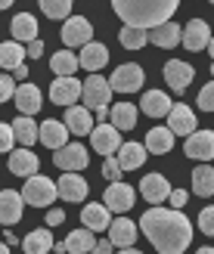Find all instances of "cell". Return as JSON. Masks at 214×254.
Listing matches in <instances>:
<instances>
[{
	"mask_svg": "<svg viewBox=\"0 0 214 254\" xmlns=\"http://www.w3.org/2000/svg\"><path fill=\"white\" fill-rule=\"evenodd\" d=\"M140 233L158 254H183L193 242V223L177 208H149L140 217Z\"/></svg>",
	"mask_w": 214,
	"mask_h": 254,
	"instance_id": "obj_1",
	"label": "cell"
},
{
	"mask_svg": "<svg viewBox=\"0 0 214 254\" xmlns=\"http://www.w3.org/2000/svg\"><path fill=\"white\" fill-rule=\"evenodd\" d=\"M177 3L180 0H112V9L131 28L152 31L161 22H171L168 16L177 12Z\"/></svg>",
	"mask_w": 214,
	"mask_h": 254,
	"instance_id": "obj_2",
	"label": "cell"
},
{
	"mask_svg": "<svg viewBox=\"0 0 214 254\" xmlns=\"http://www.w3.org/2000/svg\"><path fill=\"white\" fill-rule=\"evenodd\" d=\"M56 195H59V189H56V183L50 180V177H28L25 180V186H22V198L28 201V205H34V208H47V205H53L56 201Z\"/></svg>",
	"mask_w": 214,
	"mask_h": 254,
	"instance_id": "obj_3",
	"label": "cell"
},
{
	"mask_svg": "<svg viewBox=\"0 0 214 254\" xmlns=\"http://www.w3.org/2000/svg\"><path fill=\"white\" fill-rule=\"evenodd\" d=\"M81 96H84V109H90V112H96V109H109L112 87H109L106 78H99V74H90V78L84 81Z\"/></svg>",
	"mask_w": 214,
	"mask_h": 254,
	"instance_id": "obj_4",
	"label": "cell"
},
{
	"mask_svg": "<svg viewBox=\"0 0 214 254\" xmlns=\"http://www.w3.org/2000/svg\"><path fill=\"white\" fill-rule=\"evenodd\" d=\"M143 78L146 74L140 65H118L109 78V87H112V93H134L143 87Z\"/></svg>",
	"mask_w": 214,
	"mask_h": 254,
	"instance_id": "obj_5",
	"label": "cell"
},
{
	"mask_svg": "<svg viewBox=\"0 0 214 254\" xmlns=\"http://www.w3.org/2000/svg\"><path fill=\"white\" fill-rule=\"evenodd\" d=\"M87 161H90V158H87V149L81 143H69V146H62V149L53 152V164H56V168H62V171H69V174L84 171Z\"/></svg>",
	"mask_w": 214,
	"mask_h": 254,
	"instance_id": "obj_6",
	"label": "cell"
},
{
	"mask_svg": "<svg viewBox=\"0 0 214 254\" xmlns=\"http://www.w3.org/2000/svg\"><path fill=\"white\" fill-rule=\"evenodd\" d=\"M93 41V25L87 22L84 16H71L66 19V25H62V44H66L69 50L71 47H84Z\"/></svg>",
	"mask_w": 214,
	"mask_h": 254,
	"instance_id": "obj_7",
	"label": "cell"
},
{
	"mask_svg": "<svg viewBox=\"0 0 214 254\" xmlns=\"http://www.w3.org/2000/svg\"><path fill=\"white\" fill-rule=\"evenodd\" d=\"M90 143L93 149L99 152V155H115V152L121 149V130L118 127H112V124H96L93 130H90Z\"/></svg>",
	"mask_w": 214,
	"mask_h": 254,
	"instance_id": "obj_8",
	"label": "cell"
},
{
	"mask_svg": "<svg viewBox=\"0 0 214 254\" xmlns=\"http://www.w3.org/2000/svg\"><path fill=\"white\" fill-rule=\"evenodd\" d=\"M134 201H137V192H134V186H128V183H109L106 195H103V205L109 211H115V214L131 211Z\"/></svg>",
	"mask_w": 214,
	"mask_h": 254,
	"instance_id": "obj_9",
	"label": "cell"
},
{
	"mask_svg": "<svg viewBox=\"0 0 214 254\" xmlns=\"http://www.w3.org/2000/svg\"><path fill=\"white\" fill-rule=\"evenodd\" d=\"M193 78H196V71H193L190 62H183V59H171V62H165V84L171 87L174 93H183L186 87L193 84Z\"/></svg>",
	"mask_w": 214,
	"mask_h": 254,
	"instance_id": "obj_10",
	"label": "cell"
},
{
	"mask_svg": "<svg viewBox=\"0 0 214 254\" xmlns=\"http://www.w3.org/2000/svg\"><path fill=\"white\" fill-rule=\"evenodd\" d=\"M81 90H84V84L81 81H74V78H56L53 84H50V99H53L56 106H74L81 99Z\"/></svg>",
	"mask_w": 214,
	"mask_h": 254,
	"instance_id": "obj_11",
	"label": "cell"
},
{
	"mask_svg": "<svg viewBox=\"0 0 214 254\" xmlns=\"http://www.w3.org/2000/svg\"><path fill=\"white\" fill-rule=\"evenodd\" d=\"M183 152L196 161H208L214 158V133L211 130H193L190 136H186V146Z\"/></svg>",
	"mask_w": 214,
	"mask_h": 254,
	"instance_id": "obj_12",
	"label": "cell"
},
{
	"mask_svg": "<svg viewBox=\"0 0 214 254\" xmlns=\"http://www.w3.org/2000/svg\"><path fill=\"white\" fill-rule=\"evenodd\" d=\"M168 130L174 136H190L196 130V112L190 106H183V103L171 106V112H168Z\"/></svg>",
	"mask_w": 214,
	"mask_h": 254,
	"instance_id": "obj_13",
	"label": "cell"
},
{
	"mask_svg": "<svg viewBox=\"0 0 214 254\" xmlns=\"http://www.w3.org/2000/svg\"><path fill=\"white\" fill-rule=\"evenodd\" d=\"M140 195L149 201V205H161V201L171 195V183L161 174H146L140 180Z\"/></svg>",
	"mask_w": 214,
	"mask_h": 254,
	"instance_id": "obj_14",
	"label": "cell"
},
{
	"mask_svg": "<svg viewBox=\"0 0 214 254\" xmlns=\"http://www.w3.org/2000/svg\"><path fill=\"white\" fill-rule=\"evenodd\" d=\"M56 189H59V198H66V201H84L87 192H90V186H87L84 177L81 174H69V171L59 177Z\"/></svg>",
	"mask_w": 214,
	"mask_h": 254,
	"instance_id": "obj_15",
	"label": "cell"
},
{
	"mask_svg": "<svg viewBox=\"0 0 214 254\" xmlns=\"http://www.w3.org/2000/svg\"><path fill=\"white\" fill-rule=\"evenodd\" d=\"M37 155L31 149H12L9 152V161H6V168H9V174H16V177H25V180H28V177H34L37 174Z\"/></svg>",
	"mask_w": 214,
	"mask_h": 254,
	"instance_id": "obj_16",
	"label": "cell"
},
{
	"mask_svg": "<svg viewBox=\"0 0 214 254\" xmlns=\"http://www.w3.org/2000/svg\"><path fill=\"white\" fill-rule=\"evenodd\" d=\"M22 208H25V198L22 192H12V189H3L0 192V223L12 226L22 220Z\"/></svg>",
	"mask_w": 214,
	"mask_h": 254,
	"instance_id": "obj_17",
	"label": "cell"
},
{
	"mask_svg": "<svg viewBox=\"0 0 214 254\" xmlns=\"http://www.w3.org/2000/svg\"><path fill=\"white\" fill-rule=\"evenodd\" d=\"M37 139L47 146V149H62V146H69V127L66 124H59V121H44L41 127H37Z\"/></svg>",
	"mask_w": 214,
	"mask_h": 254,
	"instance_id": "obj_18",
	"label": "cell"
},
{
	"mask_svg": "<svg viewBox=\"0 0 214 254\" xmlns=\"http://www.w3.org/2000/svg\"><path fill=\"white\" fill-rule=\"evenodd\" d=\"M12 99H16V109L22 112V115H37V112H41V103H44L37 84H22V87H16Z\"/></svg>",
	"mask_w": 214,
	"mask_h": 254,
	"instance_id": "obj_19",
	"label": "cell"
},
{
	"mask_svg": "<svg viewBox=\"0 0 214 254\" xmlns=\"http://www.w3.org/2000/svg\"><path fill=\"white\" fill-rule=\"evenodd\" d=\"M149 44H155L161 50H171V47L183 44V28H180L177 22H161L158 28L149 31Z\"/></svg>",
	"mask_w": 214,
	"mask_h": 254,
	"instance_id": "obj_20",
	"label": "cell"
},
{
	"mask_svg": "<svg viewBox=\"0 0 214 254\" xmlns=\"http://www.w3.org/2000/svg\"><path fill=\"white\" fill-rule=\"evenodd\" d=\"M171 106L174 103H171V96L165 90H146L143 93V103H140L143 115H149V118H168Z\"/></svg>",
	"mask_w": 214,
	"mask_h": 254,
	"instance_id": "obj_21",
	"label": "cell"
},
{
	"mask_svg": "<svg viewBox=\"0 0 214 254\" xmlns=\"http://www.w3.org/2000/svg\"><path fill=\"white\" fill-rule=\"evenodd\" d=\"M66 127H69V133L84 136V133H90L96 124H93L90 109H84V106H69V112H66Z\"/></svg>",
	"mask_w": 214,
	"mask_h": 254,
	"instance_id": "obj_22",
	"label": "cell"
},
{
	"mask_svg": "<svg viewBox=\"0 0 214 254\" xmlns=\"http://www.w3.org/2000/svg\"><path fill=\"white\" fill-rule=\"evenodd\" d=\"M211 41V31H208V22L202 19H193L190 25H186V31H183V47L186 50H193V53H199V50H205Z\"/></svg>",
	"mask_w": 214,
	"mask_h": 254,
	"instance_id": "obj_23",
	"label": "cell"
},
{
	"mask_svg": "<svg viewBox=\"0 0 214 254\" xmlns=\"http://www.w3.org/2000/svg\"><path fill=\"white\" fill-rule=\"evenodd\" d=\"M134 239H137V226L128 217H118L109 223V242L118 245V248H134Z\"/></svg>",
	"mask_w": 214,
	"mask_h": 254,
	"instance_id": "obj_24",
	"label": "cell"
},
{
	"mask_svg": "<svg viewBox=\"0 0 214 254\" xmlns=\"http://www.w3.org/2000/svg\"><path fill=\"white\" fill-rule=\"evenodd\" d=\"M78 62H81V68H87V71H99V68H103L106 62H109V50H106L103 44L90 41V44H84V47H81Z\"/></svg>",
	"mask_w": 214,
	"mask_h": 254,
	"instance_id": "obj_25",
	"label": "cell"
},
{
	"mask_svg": "<svg viewBox=\"0 0 214 254\" xmlns=\"http://www.w3.org/2000/svg\"><path fill=\"white\" fill-rule=\"evenodd\" d=\"M115 158L121 164V171H137L146 164V146L140 143H121V149L115 152Z\"/></svg>",
	"mask_w": 214,
	"mask_h": 254,
	"instance_id": "obj_26",
	"label": "cell"
},
{
	"mask_svg": "<svg viewBox=\"0 0 214 254\" xmlns=\"http://www.w3.org/2000/svg\"><path fill=\"white\" fill-rule=\"evenodd\" d=\"M53 233L50 230H31L28 236L22 239V248L25 254H47V251H53Z\"/></svg>",
	"mask_w": 214,
	"mask_h": 254,
	"instance_id": "obj_27",
	"label": "cell"
},
{
	"mask_svg": "<svg viewBox=\"0 0 214 254\" xmlns=\"http://www.w3.org/2000/svg\"><path fill=\"white\" fill-rule=\"evenodd\" d=\"M9 28H12V37H16V41H25V44L37 41V22H34L31 12H19V16H12Z\"/></svg>",
	"mask_w": 214,
	"mask_h": 254,
	"instance_id": "obj_28",
	"label": "cell"
},
{
	"mask_svg": "<svg viewBox=\"0 0 214 254\" xmlns=\"http://www.w3.org/2000/svg\"><path fill=\"white\" fill-rule=\"evenodd\" d=\"M174 149V133L168 127H152L146 133V152H155V155H165V152Z\"/></svg>",
	"mask_w": 214,
	"mask_h": 254,
	"instance_id": "obj_29",
	"label": "cell"
},
{
	"mask_svg": "<svg viewBox=\"0 0 214 254\" xmlns=\"http://www.w3.org/2000/svg\"><path fill=\"white\" fill-rule=\"evenodd\" d=\"M50 68H53L56 78H74V71L81 68V62H78V56H74L71 50H62V53H56L50 59Z\"/></svg>",
	"mask_w": 214,
	"mask_h": 254,
	"instance_id": "obj_30",
	"label": "cell"
},
{
	"mask_svg": "<svg viewBox=\"0 0 214 254\" xmlns=\"http://www.w3.org/2000/svg\"><path fill=\"white\" fill-rule=\"evenodd\" d=\"M22 59H25V47L19 41H3L0 44V68L16 71L22 65Z\"/></svg>",
	"mask_w": 214,
	"mask_h": 254,
	"instance_id": "obj_31",
	"label": "cell"
},
{
	"mask_svg": "<svg viewBox=\"0 0 214 254\" xmlns=\"http://www.w3.org/2000/svg\"><path fill=\"white\" fill-rule=\"evenodd\" d=\"M12 133H16V143H22L25 149L34 146V139H37V124L31 115H19L16 121H12Z\"/></svg>",
	"mask_w": 214,
	"mask_h": 254,
	"instance_id": "obj_32",
	"label": "cell"
},
{
	"mask_svg": "<svg viewBox=\"0 0 214 254\" xmlns=\"http://www.w3.org/2000/svg\"><path fill=\"white\" fill-rule=\"evenodd\" d=\"M93 245H96L93 230H87V226H81V230L69 233V239H66V248H69L71 254H87V251H93Z\"/></svg>",
	"mask_w": 214,
	"mask_h": 254,
	"instance_id": "obj_33",
	"label": "cell"
},
{
	"mask_svg": "<svg viewBox=\"0 0 214 254\" xmlns=\"http://www.w3.org/2000/svg\"><path fill=\"white\" fill-rule=\"evenodd\" d=\"M81 220H84L87 230H93V233L109 230V208L106 205H87L84 214H81Z\"/></svg>",
	"mask_w": 214,
	"mask_h": 254,
	"instance_id": "obj_34",
	"label": "cell"
},
{
	"mask_svg": "<svg viewBox=\"0 0 214 254\" xmlns=\"http://www.w3.org/2000/svg\"><path fill=\"white\" fill-rule=\"evenodd\" d=\"M112 127H118V130H134L137 127V109L131 103H118L112 106Z\"/></svg>",
	"mask_w": 214,
	"mask_h": 254,
	"instance_id": "obj_35",
	"label": "cell"
},
{
	"mask_svg": "<svg viewBox=\"0 0 214 254\" xmlns=\"http://www.w3.org/2000/svg\"><path fill=\"white\" fill-rule=\"evenodd\" d=\"M193 192L196 195H214V168H208V164H199V168L193 171Z\"/></svg>",
	"mask_w": 214,
	"mask_h": 254,
	"instance_id": "obj_36",
	"label": "cell"
},
{
	"mask_svg": "<svg viewBox=\"0 0 214 254\" xmlns=\"http://www.w3.org/2000/svg\"><path fill=\"white\" fill-rule=\"evenodd\" d=\"M118 41H121V47H128V50H143V47L149 44V31H143V28H131V25H124V28H121V34H118Z\"/></svg>",
	"mask_w": 214,
	"mask_h": 254,
	"instance_id": "obj_37",
	"label": "cell"
},
{
	"mask_svg": "<svg viewBox=\"0 0 214 254\" xmlns=\"http://www.w3.org/2000/svg\"><path fill=\"white\" fill-rule=\"evenodd\" d=\"M41 9L50 19H66L71 12V0H41Z\"/></svg>",
	"mask_w": 214,
	"mask_h": 254,
	"instance_id": "obj_38",
	"label": "cell"
},
{
	"mask_svg": "<svg viewBox=\"0 0 214 254\" xmlns=\"http://www.w3.org/2000/svg\"><path fill=\"white\" fill-rule=\"evenodd\" d=\"M199 109H202V112H214V81L199 90Z\"/></svg>",
	"mask_w": 214,
	"mask_h": 254,
	"instance_id": "obj_39",
	"label": "cell"
},
{
	"mask_svg": "<svg viewBox=\"0 0 214 254\" xmlns=\"http://www.w3.org/2000/svg\"><path fill=\"white\" fill-rule=\"evenodd\" d=\"M124 171H121V164H118V158H106V164H103V177H106V180L109 183H118V177H121Z\"/></svg>",
	"mask_w": 214,
	"mask_h": 254,
	"instance_id": "obj_40",
	"label": "cell"
},
{
	"mask_svg": "<svg viewBox=\"0 0 214 254\" xmlns=\"http://www.w3.org/2000/svg\"><path fill=\"white\" fill-rule=\"evenodd\" d=\"M12 143H16V133H12V124H0V152H12Z\"/></svg>",
	"mask_w": 214,
	"mask_h": 254,
	"instance_id": "obj_41",
	"label": "cell"
},
{
	"mask_svg": "<svg viewBox=\"0 0 214 254\" xmlns=\"http://www.w3.org/2000/svg\"><path fill=\"white\" fill-rule=\"evenodd\" d=\"M199 226H202V233H205V236H214V205L199 214Z\"/></svg>",
	"mask_w": 214,
	"mask_h": 254,
	"instance_id": "obj_42",
	"label": "cell"
},
{
	"mask_svg": "<svg viewBox=\"0 0 214 254\" xmlns=\"http://www.w3.org/2000/svg\"><path fill=\"white\" fill-rule=\"evenodd\" d=\"M12 93H16V81L9 74H0V103H6Z\"/></svg>",
	"mask_w": 214,
	"mask_h": 254,
	"instance_id": "obj_43",
	"label": "cell"
},
{
	"mask_svg": "<svg viewBox=\"0 0 214 254\" xmlns=\"http://www.w3.org/2000/svg\"><path fill=\"white\" fill-rule=\"evenodd\" d=\"M168 198H171V208H177V211L186 208V201H190V195H186L183 189H171V195H168Z\"/></svg>",
	"mask_w": 214,
	"mask_h": 254,
	"instance_id": "obj_44",
	"label": "cell"
},
{
	"mask_svg": "<svg viewBox=\"0 0 214 254\" xmlns=\"http://www.w3.org/2000/svg\"><path fill=\"white\" fill-rule=\"evenodd\" d=\"M62 220H66V211H59V208L47 211V226H59Z\"/></svg>",
	"mask_w": 214,
	"mask_h": 254,
	"instance_id": "obj_45",
	"label": "cell"
},
{
	"mask_svg": "<svg viewBox=\"0 0 214 254\" xmlns=\"http://www.w3.org/2000/svg\"><path fill=\"white\" fill-rule=\"evenodd\" d=\"M112 248H115V245H112L109 239H96V245H93L90 254H112Z\"/></svg>",
	"mask_w": 214,
	"mask_h": 254,
	"instance_id": "obj_46",
	"label": "cell"
},
{
	"mask_svg": "<svg viewBox=\"0 0 214 254\" xmlns=\"http://www.w3.org/2000/svg\"><path fill=\"white\" fill-rule=\"evenodd\" d=\"M25 53H28L31 59H37V56H41V53H44V44H41V41H31L28 47H25Z\"/></svg>",
	"mask_w": 214,
	"mask_h": 254,
	"instance_id": "obj_47",
	"label": "cell"
},
{
	"mask_svg": "<svg viewBox=\"0 0 214 254\" xmlns=\"http://www.w3.org/2000/svg\"><path fill=\"white\" fill-rule=\"evenodd\" d=\"M208 53H211V59H214V34H211V41H208Z\"/></svg>",
	"mask_w": 214,
	"mask_h": 254,
	"instance_id": "obj_48",
	"label": "cell"
},
{
	"mask_svg": "<svg viewBox=\"0 0 214 254\" xmlns=\"http://www.w3.org/2000/svg\"><path fill=\"white\" fill-rule=\"evenodd\" d=\"M118 254H140V251H137V248H121Z\"/></svg>",
	"mask_w": 214,
	"mask_h": 254,
	"instance_id": "obj_49",
	"label": "cell"
},
{
	"mask_svg": "<svg viewBox=\"0 0 214 254\" xmlns=\"http://www.w3.org/2000/svg\"><path fill=\"white\" fill-rule=\"evenodd\" d=\"M0 254H9V245L6 242H0Z\"/></svg>",
	"mask_w": 214,
	"mask_h": 254,
	"instance_id": "obj_50",
	"label": "cell"
},
{
	"mask_svg": "<svg viewBox=\"0 0 214 254\" xmlns=\"http://www.w3.org/2000/svg\"><path fill=\"white\" fill-rule=\"evenodd\" d=\"M196 254H214V248H199Z\"/></svg>",
	"mask_w": 214,
	"mask_h": 254,
	"instance_id": "obj_51",
	"label": "cell"
},
{
	"mask_svg": "<svg viewBox=\"0 0 214 254\" xmlns=\"http://www.w3.org/2000/svg\"><path fill=\"white\" fill-rule=\"evenodd\" d=\"M6 6H12V0H0V9H6Z\"/></svg>",
	"mask_w": 214,
	"mask_h": 254,
	"instance_id": "obj_52",
	"label": "cell"
},
{
	"mask_svg": "<svg viewBox=\"0 0 214 254\" xmlns=\"http://www.w3.org/2000/svg\"><path fill=\"white\" fill-rule=\"evenodd\" d=\"M211 71H214V65H211Z\"/></svg>",
	"mask_w": 214,
	"mask_h": 254,
	"instance_id": "obj_53",
	"label": "cell"
},
{
	"mask_svg": "<svg viewBox=\"0 0 214 254\" xmlns=\"http://www.w3.org/2000/svg\"><path fill=\"white\" fill-rule=\"evenodd\" d=\"M211 3H214V0H211Z\"/></svg>",
	"mask_w": 214,
	"mask_h": 254,
	"instance_id": "obj_54",
	"label": "cell"
}]
</instances>
